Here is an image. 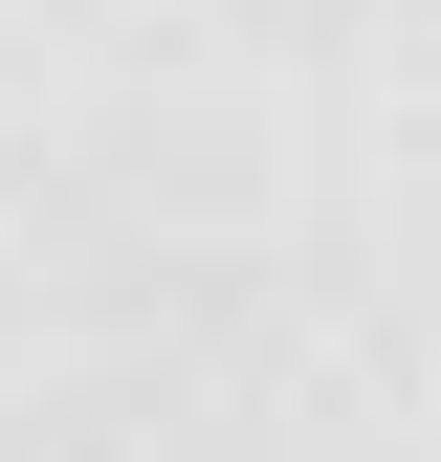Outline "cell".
<instances>
[{
    "mask_svg": "<svg viewBox=\"0 0 441 462\" xmlns=\"http://www.w3.org/2000/svg\"><path fill=\"white\" fill-rule=\"evenodd\" d=\"M0 462H441V0H0Z\"/></svg>",
    "mask_w": 441,
    "mask_h": 462,
    "instance_id": "1",
    "label": "cell"
}]
</instances>
